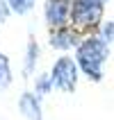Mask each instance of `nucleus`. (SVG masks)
Masks as SVG:
<instances>
[{
	"mask_svg": "<svg viewBox=\"0 0 114 120\" xmlns=\"http://www.w3.org/2000/svg\"><path fill=\"white\" fill-rule=\"evenodd\" d=\"M105 57H107V43L103 39H87L78 48V61L82 70L94 79H101V68Z\"/></svg>",
	"mask_w": 114,
	"mask_h": 120,
	"instance_id": "1",
	"label": "nucleus"
},
{
	"mask_svg": "<svg viewBox=\"0 0 114 120\" xmlns=\"http://www.w3.org/2000/svg\"><path fill=\"white\" fill-rule=\"evenodd\" d=\"M105 0H75L73 5V18L80 25H96L103 14Z\"/></svg>",
	"mask_w": 114,
	"mask_h": 120,
	"instance_id": "2",
	"label": "nucleus"
},
{
	"mask_svg": "<svg viewBox=\"0 0 114 120\" xmlns=\"http://www.w3.org/2000/svg\"><path fill=\"white\" fill-rule=\"evenodd\" d=\"M75 79H78V68H75L73 59L62 57L53 68V82L62 91H73L75 88Z\"/></svg>",
	"mask_w": 114,
	"mask_h": 120,
	"instance_id": "3",
	"label": "nucleus"
},
{
	"mask_svg": "<svg viewBox=\"0 0 114 120\" xmlns=\"http://www.w3.org/2000/svg\"><path fill=\"white\" fill-rule=\"evenodd\" d=\"M46 16L53 25H64L68 16V5L66 0H48L46 5Z\"/></svg>",
	"mask_w": 114,
	"mask_h": 120,
	"instance_id": "4",
	"label": "nucleus"
},
{
	"mask_svg": "<svg viewBox=\"0 0 114 120\" xmlns=\"http://www.w3.org/2000/svg\"><path fill=\"white\" fill-rule=\"evenodd\" d=\"M21 109L25 111V116L30 120H41V113H39V102H37V98L34 95H23L21 98Z\"/></svg>",
	"mask_w": 114,
	"mask_h": 120,
	"instance_id": "5",
	"label": "nucleus"
},
{
	"mask_svg": "<svg viewBox=\"0 0 114 120\" xmlns=\"http://www.w3.org/2000/svg\"><path fill=\"white\" fill-rule=\"evenodd\" d=\"M73 34H68V32H57L53 34V39H50V43H53V48H71L73 45Z\"/></svg>",
	"mask_w": 114,
	"mask_h": 120,
	"instance_id": "6",
	"label": "nucleus"
},
{
	"mask_svg": "<svg viewBox=\"0 0 114 120\" xmlns=\"http://www.w3.org/2000/svg\"><path fill=\"white\" fill-rule=\"evenodd\" d=\"M9 79H12V75H9V64H7V59L0 54V88H5L7 84H9Z\"/></svg>",
	"mask_w": 114,
	"mask_h": 120,
	"instance_id": "7",
	"label": "nucleus"
},
{
	"mask_svg": "<svg viewBox=\"0 0 114 120\" xmlns=\"http://www.w3.org/2000/svg\"><path fill=\"white\" fill-rule=\"evenodd\" d=\"M9 5H12V9H14V11H18V14H25L27 9H32L34 0H9Z\"/></svg>",
	"mask_w": 114,
	"mask_h": 120,
	"instance_id": "8",
	"label": "nucleus"
},
{
	"mask_svg": "<svg viewBox=\"0 0 114 120\" xmlns=\"http://www.w3.org/2000/svg\"><path fill=\"white\" fill-rule=\"evenodd\" d=\"M112 36H114V25H107V27H105V39H103V41L107 43V41H112Z\"/></svg>",
	"mask_w": 114,
	"mask_h": 120,
	"instance_id": "9",
	"label": "nucleus"
}]
</instances>
